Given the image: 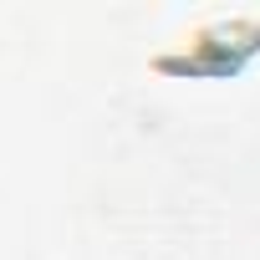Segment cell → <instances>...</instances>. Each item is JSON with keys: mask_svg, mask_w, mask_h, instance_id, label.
Returning a JSON list of instances; mask_svg holds the SVG:
<instances>
[{"mask_svg": "<svg viewBox=\"0 0 260 260\" xmlns=\"http://www.w3.org/2000/svg\"><path fill=\"white\" fill-rule=\"evenodd\" d=\"M250 56H260V16H219L204 31H194L184 51L153 56V67L169 77H214L219 82V77L245 72Z\"/></svg>", "mask_w": 260, "mask_h": 260, "instance_id": "6da1fadb", "label": "cell"}]
</instances>
